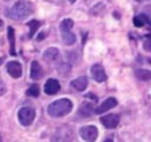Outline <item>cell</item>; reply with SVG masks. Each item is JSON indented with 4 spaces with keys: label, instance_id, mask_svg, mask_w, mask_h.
Wrapping results in <instances>:
<instances>
[{
    "label": "cell",
    "instance_id": "cell-1",
    "mask_svg": "<svg viewBox=\"0 0 151 142\" xmlns=\"http://www.w3.org/2000/svg\"><path fill=\"white\" fill-rule=\"evenodd\" d=\"M32 12H33L32 5L26 0H20L17 1L11 8H8V11H6L5 14L13 20H22L28 15H31Z\"/></svg>",
    "mask_w": 151,
    "mask_h": 142
},
{
    "label": "cell",
    "instance_id": "cell-2",
    "mask_svg": "<svg viewBox=\"0 0 151 142\" xmlns=\"http://www.w3.org/2000/svg\"><path fill=\"white\" fill-rule=\"evenodd\" d=\"M72 108H73L72 101H70L68 98H60L52 102L47 106V112L52 117H63L68 112H71Z\"/></svg>",
    "mask_w": 151,
    "mask_h": 142
},
{
    "label": "cell",
    "instance_id": "cell-3",
    "mask_svg": "<svg viewBox=\"0 0 151 142\" xmlns=\"http://www.w3.org/2000/svg\"><path fill=\"white\" fill-rule=\"evenodd\" d=\"M35 117V110L31 106H24L18 111V118L21 125H29Z\"/></svg>",
    "mask_w": 151,
    "mask_h": 142
},
{
    "label": "cell",
    "instance_id": "cell-4",
    "mask_svg": "<svg viewBox=\"0 0 151 142\" xmlns=\"http://www.w3.org/2000/svg\"><path fill=\"white\" fill-rule=\"evenodd\" d=\"M79 135L86 142H94L98 137V129L94 125H85L80 128Z\"/></svg>",
    "mask_w": 151,
    "mask_h": 142
},
{
    "label": "cell",
    "instance_id": "cell-5",
    "mask_svg": "<svg viewBox=\"0 0 151 142\" xmlns=\"http://www.w3.org/2000/svg\"><path fill=\"white\" fill-rule=\"evenodd\" d=\"M119 121H120V118H119V115H117V114H107V115L100 117V123L107 129L116 128L119 124Z\"/></svg>",
    "mask_w": 151,
    "mask_h": 142
},
{
    "label": "cell",
    "instance_id": "cell-6",
    "mask_svg": "<svg viewBox=\"0 0 151 142\" xmlns=\"http://www.w3.org/2000/svg\"><path fill=\"white\" fill-rule=\"evenodd\" d=\"M6 70L8 72V75L12 78H20L22 75V67L21 64L17 60H11L6 64Z\"/></svg>",
    "mask_w": 151,
    "mask_h": 142
},
{
    "label": "cell",
    "instance_id": "cell-7",
    "mask_svg": "<svg viewBox=\"0 0 151 142\" xmlns=\"http://www.w3.org/2000/svg\"><path fill=\"white\" fill-rule=\"evenodd\" d=\"M90 72H91L92 78H93L96 82L101 83V82L106 80V73H105V70H104V67H103L100 64H93V65L91 66Z\"/></svg>",
    "mask_w": 151,
    "mask_h": 142
},
{
    "label": "cell",
    "instance_id": "cell-8",
    "mask_svg": "<svg viewBox=\"0 0 151 142\" xmlns=\"http://www.w3.org/2000/svg\"><path fill=\"white\" fill-rule=\"evenodd\" d=\"M117 104H118V102H117V99H116V98H113V97L106 98L104 102H101V103L99 104V106H98V108H96L94 112H96V114H104V112H106L107 110L113 109Z\"/></svg>",
    "mask_w": 151,
    "mask_h": 142
},
{
    "label": "cell",
    "instance_id": "cell-9",
    "mask_svg": "<svg viewBox=\"0 0 151 142\" xmlns=\"http://www.w3.org/2000/svg\"><path fill=\"white\" fill-rule=\"evenodd\" d=\"M59 90H60V84L57 79L50 78L46 80V83L44 85V91L46 95H55Z\"/></svg>",
    "mask_w": 151,
    "mask_h": 142
},
{
    "label": "cell",
    "instance_id": "cell-10",
    "mask_svg": "<svg viewBox=\"0 0 151 142\" xmlns=\"http://www.w3.org/2000/svg\"><path fill=\"white\" fill-rule=\"evenodd\" d=\"M44 76V71L42 67L40 66V64L37 60H33L31 63V71H29V77L34 80H39L41 79Z\"/></svg>",
    "mask_w": 151,
    "mask_h": 142
},
{
    "label": "cell",
    "instance_id": "cell-11",
    "mask_svg": "<svg viewBox=\"0 0 151 142\" xmlns=\"http://www.w3.org/2000/svg\"><path fill=\"white\" fill-rule=\"evenodd\" d=\"M42 57H44V59H45L47 63H54V62H57V60L59 59L60 52H59V50H58L57 47H48V49L44 52Z\"/></svg>",
    "mask_w": 151,
    "mask_h": 142
},
{
    "label": "cell",
    "instance_id": "cell-12",
    "mask_svg": "<svg viewBox=\"0 0 151 142\" xmlns=\"http://www.w3.org/2000/svg\"><path fill=\"white\" fill-rule=\"evenodd\" d=\"M71 85L77 91H84L87 88V77L86 76H81V77H78V78L73 79L71 82Z\"/></svg>",
    "mask_w": 151,
    "mask_h": 142
},
{
    "label": "cell",
    "instance_id": "cell-13",
    "mask_svg": "<svg viewBox=\"0 0 151 142\" xmlns=\"http://www.w3.org/2000/svg\"><path fill=\"white\" fill-rule=\"evenodd\" d=\"M94 110H96V109L93 108V104H92V103L84 102V103H81L78 114H79L80 116H83V117H88V116L92 115V112H93Z\"/></svg>",
    "mask_w": 151,
    "mask_h": 142
},
{
    "label": "cell",
    "instance_id": "cell-14",
    "mask_svg": "<svg viewBox=\"0 0 151 142\" xmlns=\"http://www.w3.org/2000/svg\"><path fill=\"white\" fill-rule=\"evenodd\" d=\"M7 36H8V40H9V45H11L9 52L12 56H14L15 54V37H14V30L12 26L7 27Z\"/></svg>",
    "mask_w": 151,
    "mask_h": 142
},
{
    "label": "cell",
    "instance_id": "cell-15",
    "mask_svg": "<svg viewBox=\"0 0 151 142\" xmlns=\"http://www.w3.org/2000/svg\"><path fill=\"white\" fill-rule=\"evenodd\" d=\"M134 76L138 79L149 80V79H151V71L150 70H146V69H137L134 71Z\"/></svg>",
    "mask_w": 151,
    "mask_h": 142
},
{
    "label": "cell",
    "instance_id": "cell-16",
    "mask_svg": "<svg viewBox=\"0 0 151 142\" xmlns=\"http://www.w3.org/2000/svg\"><path fill=\"white\" fill-rule=\"evenodd\" d=\"M61 38H63L64 44H66V45H73L76 43V34L72 33L71 31L61 32Z\"/></svg>",
    "mask_w": 151,
    "mask_h": 142
},
{
    "label": "cell",
    "instance_id": "cell-17",
    "mask_svg": "<svg viewBox=\"0 0 151 142\" xmlns=\"http://www.w3.org/2000/svg\"><path fill=\"white\" fill-rule=\"evenodd\" d=\"M147 22H149V19L144 14H139V15H137V17L133 18V25L136 27H142V26H144Z\"/></svg>",
    "mask_w": 151,
    "mask_h": 142
},
{
    "label": "cell",
    "instance_id": "cell-18",
    "mask_svg": "<svg viewBox=\"0 0 151 142\" xmlns=\"http://www.w3.org/2000/svg\"><path fill=\"white\" fill-rule=\"evenodd\" d=\"M27 25H28V27H29V37L32 38V37L34 36V33L37 32V30L40 27L41 22H40L39 20H35V19H33V20L28 21V22H27Z\"/></svg>",
    "mask_w": 151,
    "mask_h": 142
},
{
    "label": "cell",
    "instance_id": "cell-19",
    "mask_svg": "<svg viewBox=\"0 0 151 142\" xmlns=\"http://www.w3.org/2000/svg\"><path fill=\"white\" fill-rule=\"evenodd\" d=\"M72 27H73V20L70 18L64 19L60 24V31L61 32H68V31H71Z\"/></svg>",
    "mask_w": 151,
    "mask_h": 142
},
{
    "label": "cell",
    "instance_id": "cell-20",
    "mask_svg": "<svg viewBox=\"0 0 151 142\" xmlns=\"http://www.w3.org/2000/svg\"><path fill=\"white\" fill-rule=\"evenodd\" d=\"M39 93H40V89H39V85L38 84H32L27 89V91H26V95H28L31 97H38Z\"/></svg>",
    "mask_w": 151,
    "mask_h": 142
},
{
    "label": "cell",
    "instance_id": "cell-21",
    "mask_svg": "<svg viewBox=\"0 0 151 142\" xmlns=\"http://www.w3.org/2000/svg\"><path fill=\"white\" fill-rule=\"evenodd\" d=\"M143 47H144V50H145V51L151 52V39L146 38V39L144 40V43H143Z\"/></svg>",
    "mask_w": 151,
    "mask_h": 142
},
{
    "label": "cell",
    "instance_id": "cell-22",
    "mask_svg": "<svg viewBox=\"0 0 151 142\" xmlns=\"http://www.w3.org/2000/svg\"><path fill=\"white\" fill-rule=\"evenodd\" d=\"M144 15H146L147 19L151 20V5H146L144 7Z\"/></svg>",
    "mask_w": 151,
    "mask_h": 142
},
{
    "label": "cell",
    "instance_id": "cell-23",
    "mask_svg": "<svg viewBox=\"0 0 151 142\" xmlns=\"http://www.w3.org/2000/svg\"><path fill=\"white\" fill-rule=\"evenodd\" d=\"M5 91H6V86H5V83L2 82V79H1V77H0V96L4 95Z\"/></svg>",
    "mask_w": 151,
    "mask_h": 142
},
{
    "label": "cell",
    "instance_id": "cell-24",
    "mask_svg": "<svg viewBox=\"0 0 151 142\" xmlns=\"http://www.w3.org/2000/svg\"><path fill=\"white\" fill-rule=\"evenodd\" d=\"M44 37H45V33H40V34L38 36V38H37V40H38V41H40V40H42V39H44Z\"/></svg>",
    "mask_w": 151,
    "mask_h": 142
},
{
    "label": "cell",
    "instance_id": "cell-25",
    "mask_svg": "<svg viewBox=\"0 0 151 142\" xmlns=\"http://www.w3.org/2000/svg\"><path fill=\"white\" fill-rule=\"evenodd\" d=\"M2 28H4V21H2L1 19H0V31H1Z\"/></svg>",
    "mask_w": 151,
    "mask_h": 142
},
{
    "label": "cell",
    "instance_id": "cell-26",
    "mask_svg": "<svg viewBox=\"0 0 151 142\" xmlns=\"http://www.w3.org/2000/svg\"><path fill=\"white\" fill-rule=\"evenodd\" d=\"M149 30H150V34L146 37V38H149V39H151V25H150V27H149Z\"/></svg>",
    "mask_w": 151,
    "mask_h": 142
},
{
    "label": "cell",
    "instance_id": "cell-27",
    "mask_svg": "<svg viewBox=\"0 0 151 142\" xmlns=\"http://www.w3.org/2000/svg\"><path fill=\"white\" fill-rule=\"evenodd\" d=\"M104 142H113V140H111V138H107V140H105Z\"/></svg>",
    "mask_w": 151,
    "mask_h": 142
},
{
    "label": "cell",
    "instance_id": "cell-28",
    "mask_svg": "<svg viewBox=\"0 0 151 142\" xmlns=\"http://www.w3.org/2000/svg\"><path fill=\"white\" fill-rule=\"evenodd\" d=\"M68 1H70L71 4H73V2H76V0H68Z\"/></svg>",
    "mask_w": 151,
    "mask_h": 142
},
{
    "label": "cell",
    "instance_id": "cell-29",
    "mask_svg": "<svg viewBox=\"0 0 151 142\" xmlns=\"http://www.w3.org/2000/svg\"><path fill=\"white\" fill-rule=\"evenodd\" d=\"M0 142H2V138H1V135H0Z\"/></svg>",
    "mask_w": 151,
    "mask_h": 142
},
{
    "label": "cell",
    "instance_id": "cell-30",
    "mask_svg": "<svg viewBox=\"0 0 151 142\" xmlns=\"http://www.w3.org/2000/svg\"><path fill=\"white\" fill-rule=\"evenodd\" d=\"M4 1H9V0H4Z\"/></svg>",
    "mask_w": 151,
    "mask_h": 142
},
{
    "label": "cell",
    "instance_id": "cell-31",
    "mask_svg": "<svg viewBox=\"0 0 151 142\" xmlns=\"http://www.w3.org/2000/svg\"><path fill=\"white\" fill-rule=\"evenodd\" d=\"M1 60H2V59H0V63H1Z\"/></svg>",
    "mask_w": 151,
    "mask_h": 142
}]
</instances>
